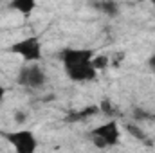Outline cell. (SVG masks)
I'll list each match as a JSON object with an SVG mask.
<instances>
[{
    "label": "cell",
    "instance_id": "10",
    "mask_svg": "<svg viewBox=\"0 0 155 153\" xmlns=\"http://www.w3.org/2000/svg\"><path fill=\"white\" fill-rule=\"evenodd\" d=\"M16 117H15V119H16V122H24V121H25V117H24V115L25 114H22V112H16Z\"/></svg>",
    "mask_w": 155,
    "mask_h": 153
},
{
    "label": "cell",
    "instance_id": "3",
    "mask_svg": "<svg viewBox=\"0 0 155 153\" xmlns=\"http://www.w3.org/2000/svg\"><path fill=\"white\" fill-rule=\"evenodd\" d=\"M90 139L92 144L99 150H110L119 144L121 141V126L116 119H110L99 126H96L90 132Z\"/></svg>",
    "mask_w": 155,
    "mask_h": 153
},
{
    "label": "cell",
    "instance_id": "7",
    "mask_svg": "<svg viewBox=\"0 0 155 153\" xmlns=\"http://www.w3.org/2000/svg\"><path fill=\"white\" fill-rule=\"evenodd\" d=\"M92 7L97 9L101 15H107V16H117L119 11H121V5L117 2H110V0H107V2H96Z\"/></svg>",
    "mask_w": 155,
    "mask_h": 153
},
{
    "label": "cell",
    "instance_id": "2",
    "mask_svg": "<svg viewBox=\"0 0 155 153\" xmlns=\"http://www.w3.org/2000/svg\"><path fill=\"white\" fill-rule=\"evenodd\" d=\"M0 137L11 146L15 153H38L40 141L31 128L18 126L7 132H0Z\"/></svg>",
    "mask_w": 155,
    "mask_h": 153
},
{
    "label": "cell",
    "instance_id": "5",
    "mask_svg": "<svg viewBox=\"0 0 155 153\" xmlns=\"http://www.w3.org/2000/svg\"><path fill=\"white\" fill-rule=\"evenodd\" d=\"M16 83L24 88L38 90L47 83V72L40 63H24L16 72Z\"/></svg>",
    "mask_w": 155,
    "mask_h": 153
},
{
    "label": "cell",
    "instance_id": "8",
    "mask_svg": "<svg viewBox=\"0 0 155 153\" xmlns=\"http://www.w3.org/2000/svg\"><path fill=\"white\" fill-rule=\"evenodd\" d=\"M126 130H128V132H130L134 137H137V139H141V141L144 139V133H141L137 126H134V124H126Z\"/></svg>",
    "mask_w": 155,
    "mask_h": 153
},
{
    "label": "cell",
    "instance_id": "11",
    "mask_svg": "<svg viewBox=\"0 0 155 153\" xmlns=\"http://www.w3.org/2000/svg\"><path fill=\"white\" fill-rule=\"evenodd\" d=\"M5 94H7V90H5L4 86H0V103H2V99L5 97Z\"/></svg>",
    "mask_w": 155,
    "mask_h": 153
},
{
    "label": "cell",
    "instance_id": "4",
    "mask_svg": "<svg viewBox=\"0 0 155 153\" xmlns=\"http://www.w3.org/2000/svg\"><path fill=\"white\" fill-rule=\"evenodd\" d=\"M7 50L15 56L22 58L24 63H40L41 56H43V45L38 36H25V38L18 40V41L11 43V47Z\"/></svg>",
    "mask_w": 155,
    "mask_h": 153
},
{
    "label": "cell",
    "instance_id": "9",
    "mask_svg": "<svg viewBox=\"0 0 155 153\" xmlns=\"http://www.w3.org/2000/svg\"><path fill=\"white\" fill-rule=\"evenodd\" d=\"M146 67L150 69V72H153V74H155V52L150 56V58H148V61H146Z\"/></svg>",
    "mask_w": 155,
    "mask_h": 153
},
{
    "label": "cell",
    "instance_id": "1",
    "mask_svg": "<svg viewBox=\"0 0 155 153\" xmlns=\"http://www.w3.org/2000/svg\"><path fill=\"white\" fill-rule=\"evenodd\" d=\"M60 61L67 77L74 83H90L97 77V69L94 65L96 50L88 47H65L60 50Z\"/></svg>",
    "mask_w": 155,
    "mask_h": 153
},
{
    "label": "cell",
    "instance_id": "6",
    "mask_svg": "<svg viewBox=\"0 0 155 153\" xmlns=\"http://www.w3.org/2000/svg\"><path fill=\"white\" fill-rule=\"evenodd\" d=\"M11 9H15L16 13L24 15V16H29L35 9H36V2L35 0H15L9 4Z\"/></svg>",
    "mask_w": 155,
    "mask_h": 153
}]
</instances>
